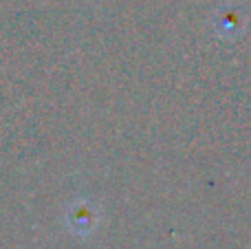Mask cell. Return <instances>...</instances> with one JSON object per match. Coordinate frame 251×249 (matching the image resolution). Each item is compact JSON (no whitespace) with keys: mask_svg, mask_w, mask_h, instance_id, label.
<instances>
[{"mask_svg":"<svg viewBox=\"0 0 251 249\" xmlns=\"http://www.w3.org/2000/svg\"><path fill=\"white\" fill-rule=\"evenodd\" d=\"M71 219V227L75 229L77 234H88L95 229L97 223V214L91 205H75L69 214Z\"/></svg>","mask_w":251,"mask_h":249,"instance_id":"cell-1","label":"cell"}]
</instances>
